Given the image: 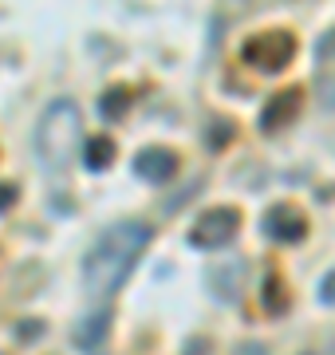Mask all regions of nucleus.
I'll return each instance as SVG.
<instances>
[{
	"label": "nucleus",
	"mask_w": 335,
	"mask_h": 355,
	"mask_svg": "<svg viewBox=\"0 0 335 355\" xmlns=\"http://www.w3.org/2000/svg\"><path fill=\"white\" fill-rule=\"evenodd\" d=\"M150 245V225L146 221H118L95 241V249L83 261V284L91 296H111V292L127 280L130 265L138 261V253Z\"/></svg>",
	"instance_id": "obj_1"
},
{
	"label": "nucleus",
	"mask_w": 335,
	"mask_h": 355,
	"mask_svg": "<svg viewBox=\"0 0 335 355\" xmlns=\"http://www.w3.org/2000/svg\"><path fill=\"white\" fill-rule=\"evenodd\" d=\"M79 139H83V119H79V107L71 99H55L48 103V111L39 114L36 123V154L48 170H64L79 150Z\"/></svg>",
	"instance_id": "obj_2"
},
{
	"label": "nucleus",
	"mask_w": 335,
	"mask_h": 355,
	"mask_svg": "<svg viewBox=\"0 0 335 355\" xmlns=\"http://www.w3.org/2000/svg\"><path fill=\"white\" fill-rule=\"evenodd\" d=\"M241 60H245L253 71H284V67L296 60V36L284 32V28H269V32H257L253 40H245L241 48Z\"/></svg>",
	"instance_id": "obj_3"
},
{
	"label": "nucleus",
	"mask_w": 335,
	"mask_h": 355,
	"mask_svg": "<svg viewBox=\"0 0 335 355\" xmlns=\"http://www.w3.org/2000/svg\"><path fill=\"white\" fill-rule=\"evenodd\" d=\"M241 233V214L233 209V205H213L206 214L194 221L190 229V245L194 249H225Z\"/></svg>",
	"instance_id": "obj_4"
},
{
	"label": "nucleus",
	"mask_w": 335,
	"mask_h": 355,
	"mask_svg": "<svg viewBox=\"0 0 335 355\" xmlns=\"http://www.w3.org/2000/svg\"><path fill=\"white\" fill-rule=\"evenodd\" d=\"M264 233H269L272 241H284V245H296L308 237V217H304V209L300 205H272L269 214H264Z\"/></svg>",
	"instance_id": "obj_5"
},
{
	"label": "nucleus",
	"mask_w": 335,
	"mask_h": 355,
	"mask_svg": "<svg viewBox=\"0 0 335 355\" xmlns=\"http://www.w3.org/2000/svg\"><path fill=\"white\" fill-rule=\"evenodd\" d=\"M300 107H304V91L300 87L276 91V95L264 103V111H260V130H264V135H276V130L292 127L296 114H300Z\"/></svg>",
	"instance_id": "obj_6"
},
{
	"label": "nucleus",
	"mask_w": 335,
	"mask_h": 355,
	"mask_svg": "<svg viewBox=\"0 0 335 355\" xmlns=\"http://www.w3.org/2000/svg\"><path fill=\"white\" fill-rule=\"evenodd\" d=\"M134 170H138L142 182L162 186V182H170V178L181 170V162H178V154L166 150V146H146V150H138V158H134Z\"/></svg>",
	"instance_id": "obj_7"
},
{
	"label": "nucleus",
	"mask_w": 335,
	"mask_h": 355,
	"mask_svg": "<svg viewBox=\"0 0 335 355\" xmlns=\"http://www.w3.org/2000/svg\"><path fill=\"white\" fill-rule=\"evenodd\" d=\"M107 328H111V312H95L91 320H79V328H75V336L71 340L79 343V347H99V343L107 340Z\"/></svg>",
	"instance_id": "obj_8"
},
{
	"label": "nucleus",
	"mask_w": 335,
	"mask_h": 355,
	"mask_svg": "<svg viewBox=\"0 0 335 355\" xmlns=\"http://www.w3.org/2000/svg\"><path fill=\"white\" fill-rule=\"evenodd\" d=\"M83 158H87V170H107V166L115 162V139H107V135H91Z\"/></svg>",
	"instance_id": "obj_9"
},
{
	"label": "nucleus",
	"mask_w": 335,
	"mask_h": 355,
	"mask_svg": "<svg viewBox=\"0 0 335 355\" xmlns=\"http://www.w3.org/2000/svg\"><path fill=\"white\" fill-rule=\"evenodd\" d=\"M127 103H130L127 87H111V91H103V99H99V114H103V119H123V114H127Z\"/></svg>",
	"instance_id": "obj_10"
},
{
	"label": "nucleus",
	"mask_w": 335,
	"mask_h": 355,
	"mask_svg": "<svg viewBox=\"0 0 335 355\" xmlns=\"http://www.w3.org/2000/svg\"><path fill=\"white\" fill-rule=\"evenodd\" d=\"M264 312H272V316L288 312V288H284L280 277H269V280H264Z\"/></svg>",
	"instance_id": "obj_11"
},
{
	"label": "nucleus",
	"mask_w": 335,
	"mask_h": 355,
	"mask_svg": "<svg viewBox=\"0 0 335 355\" xmlns=\"http://www.w3.org/2000/svg\"><path fill=\"white\" fill-rule=\"evenodd\" d=\"M229 139H233V123H225V119H221L217 127H209V139H206V146H209V150H221V146H225Z\"/></svg>",
	"instance_id": "obj_12"
},
{
	"label": "nucleus",
	"mask_w": 335,
	"mask_h": 355,
	"mask_svg": "<svg viewBox=\"0 0 335 355\" xmlns=\"http://www.w3.org/2000/svg\"><path fill=\"white\" fill-rule=\"evenodd\" d=\"M320 296H323V304H335V268L323 277V284H320Z\"/></svg>",
	"instance_id": "obj_13"
},
{
	"label": "nucleus",
	"mask_w": 335,
	"mask_h": 355,
	"mask_svg": "<svg viewBox=\"0 0 335 355\" xmlns=\"http://www.w3.org/2000/svg\"><path fill=\"white\" fill-rule=\"evenodd\" d=\"M12 202H16V186H8V182H4V186H0V214H4Z\"/></svg>",
	"instance_id": "obj_14"
},
{
	"label": "nucleus",
	"mask_w": 335,
	"mask_h": 355,
	"mask_svg": "<svg viewBox=\"0 0 335 355\" xmlns=\"http://www.w3.org/2000/svg\"><path fill=\"white\" fill-rule=\"evenodd\" d=\"M233 355H269V352H264V343H241Z\"/></svg>",
	"instance_id": "obj_15"
},
{
	"label": "nucleus",
	"mask_w": 335,
	"mask_h": 355,
	"mask_svg": "<svg viewBox=\"0 0 335 355\" xmlns=\"http://www.w3.org/2000/svg\"><path fill=\"white\" fill-rule=\"evenodd\" d=\"M323 103H327V107H335V79H327V83H323Z\"/></svg>",
	"instance_id": "obj_16"
}]
</instances>
